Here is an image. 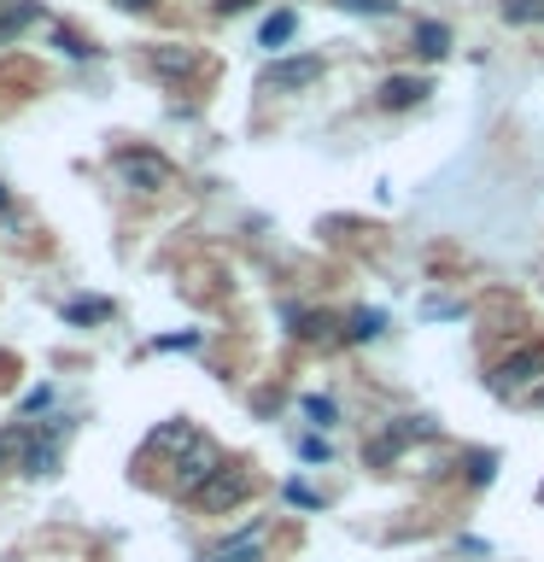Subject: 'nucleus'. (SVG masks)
<instances>
[{
  "mask_svg": "<svg viewBox=\"0 0 544 562\" xmlns=\"http://www.w3.org/2000/svg\"><path fill=\"white\" fill-rule=\"evenodd\" d=\"M287 504H298V509H322V492H310V486H298V481H287V492H281Z\"/></svg>",
  "mask_w": 544,
  "mask_h": 562,
  "instance_id": "nucleus-15",
  "label": "nucleus"
},
{
  "mask_svg": "<svg viewBox=\"0 0 544 562\" xmlns=\"http://www.w3.org/2000/svg\"><path fill=\"white\" fill-rule=\"evenodd\" d=\"M421 316H463V305H456V299H428Z\"/></svg>",
  "mask_w": 544,
  "mask_h": 562,
  "instance_id": "nucleus-18",
  "label": "nucleus"
},
{
  "mask_svg": "<svg viewBox=\"0 0 544 562\" xmlns=\"http://www.w3.org/2000/svg\"><path fill=\"white\" fill-rule=\"evenodd\" d=\"M223 469V457H217V446L211 439H193V446L175 457V474H170V486L182 492V498H200V492L211 486V474Z\"/></svg>",
  "mask_w": 544,
  "mask_h": 562,
  "instance_id": "nucleus-1",
  "label": "nucleus"
},
{
  "mask_svg": "<svg viewBox=\"0 0 544 562\" xmlns=\"http://www.w3.org/2000/svg\"><path fill=\"white\" fill-rule=\"evenodd\" d=\"M386 328L381 311H358V323H351V340H375V334Z\"/></svg>",
  "mask_w": 544,
  "mask_h": 562,
  "instance_id": "nucleus-14",
  "label": "nucleus"
},
{
  "mask_svg": "<svg viewBox=\"0 0 544 562\" xmlns=\"http://www.w3.org/2000/svg\"><path fill=\"white\" fill-rule=\"evenodd\" d=\"M544 375V351L533 346V351H515V358H503L498 369H491V393L498 398H509V393H521V386H533Z\"/></svg>",
  "mask_w": 544,
  "mask_h": 562,
  "instance_id": "nucleus-5",
  "label": "nucleus"
},
{
  "mask_svg": "<svg viewBox=\"0 0 544 562\" xmlns=\"http://www.w3.org/2000/svg\"><path fill=\"white\" fill-rule=\"evenodd\" d=\"M123 7H129V12H147V7H152V0H123Z\"/></svg>",
  "mask_w": 544,
  "mask_h": 562,
  "instance_id": "nucleus-21",
  "label": "nucleus"
},
{
  "mask_svg": "<svg viewBox=\"0 0 544 562\" xmlns=\"http://www.w3.org/2000/svg\"><path fill=\"white\" fill-rule=\"evenodd\" d=\"M416 53H421V59H445V53H451V30L445 24H416Z\"/></svg>",
  "mask_w": 544,
  "mask_h": 562,
  "instance_id": "nucleus-10",
  "label": "nucleus"
},
{
  "mask_svg": "<svg viewBox=\"0 0 544 562\" xmlns=\"http://www.w3.org/2000/svg\"><path fill=\"white\" fill-rule=\"evenodd\" d=\"M328 328H333V323H328V316H316V311H310V316H293V334H298V340H322Z\"/></svg>",
  "mask_w": 544,
  "mask_h": 562,
  "instance_id": "nucleus-13",
  "label": "nucleus"
},
{
  "mask_svg": "<svg viewBox=\"0 0 544 562\" xmlns=\"http://www.w3.org/2000/svg\"><path fill=\"white\" fill-rule=\"evenodd\" d=\"M7 446H12V439H7V434H0V457H7Z\"/></svg>",
  "mask_w": 544,
  "mask_h": 562,
  "instance_id": "nucleus-23",
  "label": "nucleus"
},
{
  "mask_svg": "<svg viewBox=\"0 0 544 562\" xmlns=\"http://www.w3.org/2000/svg\"><path fill=\"white\" fill-rule=\"evenodd\" d=\"M105 311H112V305H100V299H82V305H70L65 316H70V323H94V316H105Z\"/></svg>",
  "mask_w": 544,
  "mask_h": 562,
  "instance_id": "nucleus-17",
  "label": "nucleus"
},
{
  "mask_svg": "<svg viewBox=\"0 0 544 562\" xmlns=\"http://www.w3.org/2000/svg\"><path fill=\"white\" fill-rule=\"evenodd\" d=\"M59 439H65V416H47L35 434H24V474H35V481L59 474Z\"/></svg>",
  "mask_w": 544,
  "mask_h": 562,
  "instance_id": "nucleus-2",
  "label": "nucleus"
},
{
  "mask_svg": "<svg viewBox=\"0 0 544 562\" xmlns=\"http://www.w3.org/2000/svg\"><path fill=\"white\" fill-rule=\"evenodd\" d=\"M193 439H200V434H193V428H188V422H165V428H158V434H152V446H165V451H188V446H193Z\"/></svg>",
  "mask_w": 544,
  "mask_h": 562,
  "instance_id": "nucleus-12",
  "label": "nucleus"
},
{
  "mask_svg": "<svg viewBox=\"0 0 544 562\" xmlns=\"http://www.w3.org/2000/svg\"><path fill=\"white\" fill-rule=\"evenodd\" d=\"M112 165H117V176L129 182L135 193H158L170 182V158H158V153H140V147H123V153H112Z\"/></svg>",
  "mask_w": 544,
  "mask_h": 562,
  "instance_id": "nucleus-3",
  "label": "nucleus"
},
{
  "mask_svg": "<svg viewBox=\"0 0 544 562\" xmlns=\"http://www.w3.org/2000/svg\"><path fill=\"white\" fill-rule=\"evenodd\" d=\"M305 416H310V422H322V428H328V422H333V404H328V398H305Z\"/></svg>",
  "mask_w": 544,
  "mask_h": 562,
  "instance_id": "nucleus-19",
  "label": "nucleus"
},
{
  "mask_svg": "<svg viewBox=\"0 0 544 562\" xmlns=\"http://www.w3.org/2000/svg\"><path fill=\"white\" fill-rule=\"evenodd\" d=\"M293 30H298L293 12H270V18H263V30H258V47H287Z\"/></svg>",
  "mask_w": 544,
  "mask_h": 562,
  "instance_id": "nucleus-9",
  "label": "nucleus"
},
{
  "mask_svg": "<svg viewBox=\"0 0 544 562\" xmlns=\"http://www.w3.org/2000/svg\"><path fill=\"white\" fill-rule=\"evenodd\" d=\"M258 551H263V533H258V527H252V533L228 539V544H223V551L211 557V562H258Z\"/></svg>",
  "mask_w": 544,
  "mask_h": 562,
  "instance_id": "nucleus-11",
  "label": "nucleus"
},
{
  "mask_svg": "<svg viewBox=\"0 0 544 562\" xmlns=\"http://www.w3.org/2000/svg\"><path fill=\"white\" fill-rule=\"evenodd\" d=\"M526 12H544V0H515V7H509V18H515V24H521Z\"/></svg>",
  "mask_w": 544,
  "mask_h": 562,
  "instance_id": "nucleus-20",
  "label": "nucleus"
},
{
  "mask_svg": "<svg viewBox=\"0 0 544 562\" xmlns=\"http://www.w3.org/2000/svg\"><path fill=\"white\" fill-rule=\"evenodd\" d=\"M0 211H7V188H0Z\"/></svg>",
  "mask_w": 544,
  "mask_h": 562,
  "instance_id": "nucleus-24",
  "label": "nucleus"
},
{
  "mask_svg": "<svg viewBox=\"0 0 544 562\" xmlns=\"http://www.w3.org/2000/svg\"><path fill=\"white\" fill-rule=\"evenodd\" d=\"M152 65L165 70V77H188V70L200 65V53L182 47V42H170V47H158V53H152Z\"/></svg>",
  "mask_w": 544,
  "mask_h": 562,
  "instance_id": "nucleus-8",
  "label": "nucleus"
},
{
  "mask_svg": "<svg viewBox=\"0 0 544 562\" xmlns=\"http://www.w3.org/2000/svg\"><path fill=\"white\" fill-rule=\"evenodd\" d=\"M533 404H539V411H544V386H539V393H533Z\"/></svg>",
  "mask_w": 544,
  "mask_h": 562,
  "instance_id": "nucleus-22",
  "label": "nucleus"
},
{
  "mask_svg": "<svg viewBox=\"0 0 544 562\" xmlns=\"http://www.w3.org/2000/svg\"><path fill=\"white\" fill-rule=\"evenodd\" d=\"M491 474H498V457H491V451H486V457H468V481H474V486H486Z\"/></svg>",
  "mask_w": 544,
  "mask_h": 562,
  "instance_id": "nucleus-16",
  "label": "nucleus"
},
{
  "mask_svg": "<svg viewBox=\"0 0 544 562\" xmlns=\"http://www.w3.org/2000/svg\"><path fill=\"white\" fill-rule=\"evenodd\" d=\"M421 94H428V82H421V77H386L381 82V105H416Z\"/></svg>",
  "mask_w": 544,
  "mask_h": 562,
  "instance_id": "nucleus-7",
  "label": "nucleus"
},
{
  "mask_svg": "<svg viewBox=\"0 0 544 562\" xmlns=\"http://www.w3.org/2000/svg\"><path fill=\"white\" fill-rule=\"evenodd\" d=\"M246 492H252V469H240V463H223L217 474H211V486H205L193 504H200L205 516H223V509H235V504L246 498Z\"/></svg>",
  "mask_w": 544,
  "mask_h": 562,
  "instance_id": "nucleus-4",
  "label": "nucleus"
},
{
  "mask_svg": "<svg viewBox=\"0 0 544 562\" xmlns=\"http://www.w3.org/2000/svg\"><path fill=\"white\" fill-rule=\"evenodd\" d=\"M322 77V59H275L263 70V88H305Z\"/></svg>",
  "mask_w": 544,
  "mask_h": 562,
  "instance_id": "nucleus-6",
  "label": "nucleus"
}]
</instances>
